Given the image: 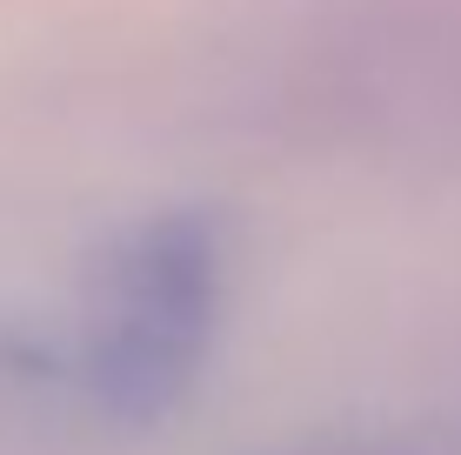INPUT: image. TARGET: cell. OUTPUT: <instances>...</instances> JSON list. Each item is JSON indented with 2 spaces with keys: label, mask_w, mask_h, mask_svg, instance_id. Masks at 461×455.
<instances>
[{
  "label": "cell",
  "mask_w": 461,
  "mask_h": 455,
  "mask_svg": "<svg viewBox=\"0 0 461 455\" xmlns=\"http://www.w3.org/2000/svg\"><path fill=\"white\" fill-rule=\"evenodd\" d=\"M214 241L194 222L148 228L121 255L114 281L101 295V322H94V396L127 422L167 415L181 388L194 382V362L208 349L214 328Z\"/></svg>",
  "instance_id": "1"
},
{
  "label": "cell",
  "mask_w": 461,
  "mask_h": 455,
  "mask_svg": "<svg viewBox=\"0 0 461 455\" xmlns=\"http://www.w3.org/2000/svg\"><path fill=\"white\" fill-rule=\"evenodd\" d=\"M288 455H448V449L415 442V435H328V442H308Z\"/></svg>",
  "instance_id": "2"
}]
</instances>
